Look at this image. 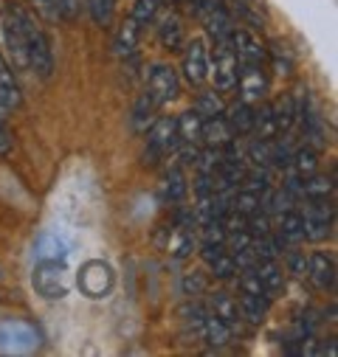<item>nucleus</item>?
<instances>
[{"label":"nucleus","instance_id":"nucleus-2","mask_svg":"<svg viewBox=\"0 0 338 357\" xmlns=\"http://www.w3.org/2000/svg\"><path fill=\"white\" fill-rule=\"evenodd\" d=\"M178 124L172 116H163L158 121H152L147 127V149H144V163L147 166H158L161 160H166L169 155L178 152Z\"/></svg>","mask_w":338,"mask_h":357},{"label":"nucleus","instance_id":"nucleus-38","mask_svg":"<svg viewBox=\"0 0 338 357\" xmlns=\"http://www.w3.org/2000/svg\"><path fill=\"white\" fill-rule=\"evenodd\" d=\"M282 253H285V267H288V273H291L293 279H307V267H310L307 253L299 250L296 245H291V248L282 250Z\"/></svg>","mask_w":338,"mask_h":357},{"label":"nucleus","instance_id":"nucleus-11","mask_svg":"<svg viewBox=\"0 0 338 357\" xmlns=\"http://www.w3.org/2000/svg\"><path fill=\"white\" fill-rule=\"evenodd\" d=\"M237 87L242 102H263L265 91H268V70L265 65H240L237 73Z\"/></svg>","mask_w":338,"mask_h":357},{"label":"nucleus","instance_id":"nucleus-10","mask_svg":"<svg viewBox=\"0 0 338 357\" xmlns=\"http://www.w3.org/2000/svg\"><path fill=\"white\" fill-rule=\"evenodd\" d=\"M228 43H231L240 65H268V48L263 45V40L254 34V31L234 29V34H231Z\"/></svg>","mask_w":338,"mask_h":357},{"label":"nucleus","instance_id":"nucleus-37","mask_svg":"<svg viewBox=\"0 0 338 357\" xmlns=\"http://www.w3.org/2000/svg\"><path fill=\"white\" fill-rule=\"evenodd\" d=\"M161 3H163V0H135L130 17H133L141 29H144V26H152L155 17H158V12H161Z\"/></svg>","mask_w":338,"mask_h":357},{"label":"nucleus","instance_id":"nucleus-36","mask_svg":"<svg viewBox=\"0 0 338 357\" xmlns=\"http://www.w3.org/2000/svg\"><path fill=\"white\" fill-rule=\"evenodd\" d=\"M268 62H271V68L279 73V76H288V73H293V65H296V59H293V54H291V48L285 45V43H271V48H268Z\"/></svg>","mask_w":338,"mask_h":357},{"label":"nucleus","instance_id":"nucleus-7","mask_svg":"<svg viewBox=\"0 0 338 357\" xmlns=\"http://www.w3.org/2000/svg\"><path fill=\"white\" fill-rule=\"evenodd\" d=\"M147 93L152 96V102L158 107L175 102L178 93H181V76H178V70L172 65H163V62L152 65V70L147 76Z\"/></svg>","mask_w":338,"mask_h":357},{"label":"nucleus","instance_id":"nucleus-8","mask_svg":"<svg viewBox=\"0 0 338 357\" xmlns=\"http://www.w3.org/2000/svg\"><path fill=\"white\" fill-rule=\"evenodd\" d=\"M237 73H240V62H237V54H234L231 43H217L214 62H209V79L214 82L217 93L234 91L237 87Z\"/></svg>","mask_w":338,"mask_h":357},{"label":"nucleus","instance_id":"nucleus-14","mask_svg":"<svg viewBox=\"0 0 338 357\" xmlns=\"http://www.w3.org/2000/svg\"><path fill=\"white\" fill-rule=\"evenodd\" d=\"M310 267H307V279L318 287V290H332L335 287V259L316 250L313 256H307Z\"/></svg>","mask_w":338,"mask_h":357},{"label":"nucleus","instance_id":"nucleus-43","mask_svg":"<svg viewBox=\"0 0 338 357\" xmlns=\"http://www.w3.org/2000/svg\"><path fill=\"white\" fill-rule=\"evenodd\" d=\"M178 315H181L184 326H192V324H203V318H206L209 312H206V307L198 304V298H189L186 304L178 307Z\"/></svg>","mask_w":338,"mask_h":357},{"label":"nucleus","instance_id":"nucleus-25","mask_svg":"<svg viewBox=\"0 0 338 357\" xmlns=\"http://www.w3.org/2000/svg\"><path fill=\"white\" fill-rule=\"evenodd\" d=\"M184 23H181V17L178 15H166V17H161V26H158V43H161V48H166V51H181L184 48Z\"/></svg>","mask_w":338,"mask_h":357},{"label":"nucleus","instance_id":"nucleus-22","mask_svg":"<svg viewBox=\"0 0 338 357\" xmlns=\"http://www.w3.org/2000/svg\"><path fill=\"white\" fill-rule=\"evenodd\" d=\"M234 138L237 135H234V130L228 127V121L223 116H214V119H206L203 121V138H200V144L214 146V149H226Z\"/></svg>","mask_w":338,"mask_h":357},{"label":"nucleus","instance_id":"nucleus-9","mask_svg":"<svg viewBox=\"0 0 338 357\" xmlns=\"http://www.w3.org/2000/svg\"><path fill=\"white\" fill-rule=\"evenodd\" d=\"M209 48H206V40L195 37L192 43L184 45V79L192 84V87H203L209 82Z\"/></svg>","mask_w":338,"mask_h":357},{"label":"nucleus","instance_id":"nucleus-1","mask_svg":"<svg viewBox=\"0 0 338 357\" xmlns=\"http://www.w3.org/2000/svg\"><path fill=\"white\" fill-rule=\"evenodd\" d=\"M0 31L9 56L20 70H29L40 79H48L54 70V54L51 43L43 31V26L34 20V15L17 3H9L0 17Z\"/></svg>","mask_w":338,"mask_h":357},{"label":"nucleus","instance_id":"nucleus-33","mask_svg":"<svg viewBox=\"0 0 338 357\" xmlns=\"http://www.w3.org/2000/svg\"><path fill=\"white\" fill-rule=\"evenodd\" d=\"M271 107H274V119H277L279 135L291 132V127L296 124V116H299V107H296L293 96H291V93H285V96H279V99H277Z\"/></svg>","mask_w":338,"mask_h":357},{"label":"nucleus","instance_id":"nucleus-45","mask_svg":"<svg viewBox=\"0 0 338 357\" xmlns=\"http://www.w3.org/2000/svg\"><path fill=\"white\" fill-rule=\"evenodd\" d=\"M240 273H242V276H240V290H242V293H251V296H268L254 267H251V271H240ZM268 298H271V296H268Z\"/></svg>","mask_w":338,"mask_h":357},{"label":"nucleus","instance_id":"nucleus-16","mask_svg":"<svg viewBox=\"0 0 338 357\" xmlns=\"http://www.w3.org/2000/svg\"><path fill=\"white\" fill-rule=\"evenodd\" d=\"M23 102L20 96V87H17V79H15V70L12 65L6 62V56L0 54V110H17Z\"/></svg>","mask_w":338,"mask_h":357},{"label":"nucleus","instance_id":"nucleus-18","mask_svg":"<svg viewBox=\"0 0 338 357\" xmlns=\"http://www.w3.org/2000/svg\"><path fill=\"white\" fill-rule=\"evenodd\" d=\"M158 195L163 203H181L186 197V174L181 166H169L158 183Z\"/></svg>","mask_w":338,"mask_h":357},{"label":"nucleus","instance_id":"nucleus-32","mask_svg":"<svg viewBox=\"0 0 338 357\" xmlns=\"http://www.w3.org/2000/svg\"><path fill=\"white\" fill-rule=\"evenodd\" d=\"M209 307H212V315H217V318H223L226 324H231V326H240V310H237V298H231L228 293H223V290H217L212 298H209Z\"/></svg>","mask_w":338,"mask_h":357},{"label":"nucleus","instance_id":"nucleus-30","mask_svg":"<svg viewBox=\"0 0 338 357\" xmlns=\"http://www.w3.org/2000/svg\"><path fill=\"white\" fill-rule=\"evenodd\" d=\"M260 141H274L279 135V127H277V119H274V107L271 105H260L254 107V132Z\"/></svg>","mask_w":338,"mask_h":357},{"label":"nucleus","instance_id":"nucleus-4","mask_svg":"<svg viewBox=\"0 0 338 357\" xmlns=\"http://www.w3.org/2000/svg\"><path fill=\"white\" fill-rule=\"evenodd\" d=\"M299 214L304 222V239L307 242H324L332 234V225H335L332 197H307L304 208Z\"/></svg>","mask_w":338,"mask_h":357},{"label":"nucleus","instance_id":"nucleus-35","mask_svg":"<svg viewBox=\"0 0 338 357\" xmlns=\"http://www.w3.org/2000/svg\"><path fill=\"white\" fill-rule=\"evenodd\" d=\"M288 245L271 231V234H265V236H254L251 239V250L257 253V259H277V256H282V250H285Z\"/></svg>","mask_w":338,"mask_h":357},{"label":"nucleus","instance_id":"nucleus-41","mask_svg":"<svg viewBox=\"0 0 338 357\" xmlns=\"http://www.w3.org/2000/svg\"><path fill=\"white\" fill-rule=\"evenodd\" d=\"M181 290H184L186 298H200V296H206V290H209L206 273H203V271H189V273L181 279Z\"/></svg>","mask_w":338,"mask_h":357},{"label":"nucleus","instance_id":"nucleus-31","mask_svg":"<svg viewBox=\"0 0 338 357\" xmlns=\"http://www.w3.org/2000/svg\"><path fill=\"white\" fill-rule=\"evenodd\" d=\"M155 110H158V105H155L152 96L144 91V93L135 99V105H133V116H130L133 130H135V132H147V127L155 121Z\"/></svg>","mask_w":338,"mask_h":357},{"label":"nucleus","instance_id":"nucleus-44","mask_svg":"<svg viewBox=\"0 0 338 357\" xmlns=\"http://www.w3.org/2000/svg\"><path fill=\"white\" fill-rule=\"evenodd\" d=\"M200 245H226V228L220 220H209L200 228Z\"/></svg>","mask_w":338,"mask_h":357},{"label":"nucleus","instance_id":"nucleus-12","mask_svg":"<svg viewBox=\"0 0 338 357\" xmlns=\"http://www.w3.org/2000/svg\"><path fill=\"white\" fill-rule=\"evenodd\" d=\"M200 259L212 271L214 279H231L237 276V264L234 256L226 250V245H200Z\"/></svg>","mask_w":338,"mask_h":357},{"label":"nucleus","instance_id":"nucleus-13","mask_svg":"<svg viewBox=\"0 0 338 357\" xmlns=\"http://www.w3.org/2000/svg\"><path fill=\"white\" fill-rule=\"evenodd\" d=\"M203 20H206V31L214 37V43H228L231 40V34H234V15L226 9V3L220 0V3H214L206 15H203Z\"/></svg>","mask_w":338,"mask_h":357},{"label":"nucleus","instance_id":"nucleus-15","mask_svg":"<svg viewBox=\"0 0 338 357\" xmlns=\"http://www.w3.org/2000/svg\"><path fill=\"white\" fill-rule=\"evenodd\" d=\"M138 43H141V26L133 17H124V23L113 37V54L119 59H133L138 54Z\"/></svg>","mask_w":338,"mask_h":357},{"label":"nucleus","instance_id":"nucleus-34","mask_svg":"<svg viewBox=\"0 0 338 357\" xmlns=\"http://www.w3.org/2000/svg\"><path fill=\"white\" fill-rule=\"evenodd\" d=\"M335 192V177H324V174H310L302 181V200L307 197H332Z\"/></svg>","mask_w":338,"mask_h":357},{"label":"nucleus","instance_id":"nucleus-28","mask_svg":"<svg viewBox=\"0 0 338 357\" xmlns=\"http://www.w3.org/2000/svg\"><path fill=\"white\" fill-rule=\"evenodd\" d=\"M175 124H178V138H181V144H200V138H203V116L192 107V110H186V113H181L178 119H175Z\"/></svg>","mask_w":338,"mask_h":357},{"label":"nucleus","instance_id":"nucleus-26","mask_svg":"<svg viewBox=\"0 0 338 357\" xmlns=\"http://www.w3.org/2000/svg\"><path fill=\"white\" fill-rule=\"evenodd\" d=\"M231 337H234V326H231V324H226L223 318H217V315H212V312L203 318V340H206L212 349L228 346Z\"/></svg>","mask_w":338,"mask_h":357},{"label":"nucleus","instance_id":"nucleus-20","mask_svg":"<svg viewBox=\"0 0 338 357\" xmlns=\"http://www.w3.org/2000/svg\"><path fill=\"white\" fill-rule=\"evenodd\" d=\"M166 231H169V236H166V242H163L166 253L172 256V259H189L192 250L198 248V236H195V231H186V228H178V225L166 228Z\"/></svg>","mask_w":338,"mask_h":357},{"label":"nucleus","instance_id":"nucleus-42","mask_svg":"<svg viewBox=\"0 0 338 357\" xmlns=\"http://www.w3.org/2000/svg\"><path fill=\"white\" fill-rule=\"evenodd\" d=\"M245 160H248L251 166H263V169L274 166V160H271V141L254 138L251 146H248V152H245Z\"/></svg>","mask_w":338,"mask_h":357},{"label":"nucleus","instance_id":"nucleus-46","mask_svg":"<svg viewBox=\"0 0 338 357\" xmlns=\"http://www.w3.org/2000/svg\"><path fill=\"white\" fill-rule=\"evenodd\" d=\"M12 149H15V138H12L9 124L3 121V110H0V155H9Z\"/></svg>","mask_w":338,"mask_h":357},{"label":"nucleus","instance_id":"nucleus-17","mask_svg":"<svg viewBox=\"0 0 338 357\" xmlns=\"http://www.w3.org/2000/svg\"><path fill=\"white\" fill-rule=\"evenodd\" d=\"M285 245H299L304 242V222L299 208H288V211H277V231H274Z\"/></svg>","mask_w":338,"mask_h":357},{"label":"nucleus","instance_id":"nucleus-47","mask_svg":"<svg viewBox=\"0 0 338 357\" xmlns=\"http://www.w3.org/2000/svg\"><path fill=\"white\" fill-rule=\"evenodd\" d=\"M169 3H178V0H169Z\"/></svg>","mask_w":338,"mask_h":357},{"label":"nucleus","instance_id":"nucleus-24","mask_svg":"<svg viewBox=\"0 0 338 357\" xmlns=\"http://www.w3.org/2000/svg\"><path fill=\"white\" fill-rule=\"evenodd\" d=\"M271 301L268 296H251V293H242L240 301H237V310H240V318L248 321V324H263L268 310H271Z\"/></svg>","mask_w":338,"mask_h":357},{"label":"nucleus","instance_id":"nucleus-6","mask_svg":"<svg viewBox=\"0 0 338 357\" xmlns=\"http://www.w3.org/2000/svg\"><path fill=\"white\" fill-rule=\"evenodd\" d=\"M31 284L34 290L48 298V301H59L68 296V271H65V261H37L34 264V273H31Z\"/></svg>","mask_w":338,"mask_h":357},{"label":"nucleus","instance_id":"nucleus-3","mask_svg":"<svg viewBox=\"0 0 338 357\" xmlns=\"http://www.w3.org/2000/svg\"><path fill=\"white\" fill-rule=\"evenodd\" d=\"M40 329L23 318L0 321V354H31L40 349Z\"/></svg>","mask_w":338,"mask_h":357},{"label":"nucleus","instance_id":"nucleus-5","mask_svg":"<svg viewBox=\"0 0 338 357\" xmlns=\"http://www.w3.org/2000/svg\"><path fill=\"white\" fill-rule=\"evenodd\" d=\"M76 284L79 290L88 296V298H108L113 284H116V276H113V267L102 259H91L79 267L76 273Z\"/></svg>","mask_w":338,"mask_h":357},{"label":"nucleus","instance_id":"nucleus-27","mask_svg":"<svg viewBox=\"0 0 338 357\" xmlns=\"http://www.w3.org/2000/svg\"><path fill=\"white\" fill-rule=\"evenodd\" d=\"M291 172L304 181V177L316 174L318 172V149H313L310 144H302L293 149V158H291Z\"/></svg>","mask_w":338,"mask_h":357},{"label":"nucleus","instance_id":"nucleus-39","mask_svg":"<svg viewBox=\"0 0 338 357\" xmlns=\"http://www.w3.org/2000/svg\"><path fill=\"white\" fill-rule=\"evenodd\" d=\"M116 3L119 0H84V6L91 12V20L96 26H110V20L116 15Z\"/></svg>","mask_w":338,"mask_h":357},{"label":"nucleus","instance_id":"nucleus-21","mask_svg":"<svg viewBox=\"0 0 338 357\" xmlns=\"http://www.w3.org/2000/svg\"><path fill=\"white\" fill-rule=\"evenodd\" d=\"M34 9L51 20V23H62V20H73L79 12V0H31Z\"/></svg>","mask_w":338,"mask_h":357},{"label":"nucleus","instance_id":"nucleus-23","mask_svg":"<svg viewBox=\"0 0 338 357\" xmlns=\"http://www.w3.org/2000/svg\"><path fill=\"white\" fill-rule=\"evenodd\" d=\"M254 271H257V276H260V282H263V287L271 298L285 290V273L277 264V259H260L257 264H254Z\"/></svg>","mask_w":338,"mask_h":357},{"label":"nucleus","instance_id":"nucleus-40","mask_svg":"<svg viewBox=\"0 0 338 357\" xmlns=\"http://www.w3.org/2000/svg\"><path fill=\"white\" fill-rule=\"evenodd\" d=\"M195 110L203 116V121L206 119H214V116H223V110H226V105H223V99H220V93H214V91H206V93H200L198 99H195Z\"/></svg>","mask_w":338,"mask_h":357},{"label":"nucleus","instance_id":"nucleus-19","mask_svg":"<svg viewBox=\"0 0 338 357\" xmlns=\"http://www.w3.org/2000/svg\"><path fill=\"white\" fill-rule=\"evenodd\" d=\"M223 119L228 121V127L234 130V135L237 138H242V135H251L254 132V105L251 102H234L231 107H226L223 110Z\"/></svg>","mask_w":338,"mask_h":357},{"label":"nucleus","instance_id":"nucleus-29","mask_svg":"<svg viewBox=\"0 0 338 357\" xmlns=\"http://www.w3.org/2000/svg\"><path fill=\"white\" fill-rule=\"evenodd\" d=\"M34 256H37V261H65L68 245L57 234H43L34 245Z\"/></svg>","mask_w":338,"mask_h":357}]
</instances>
